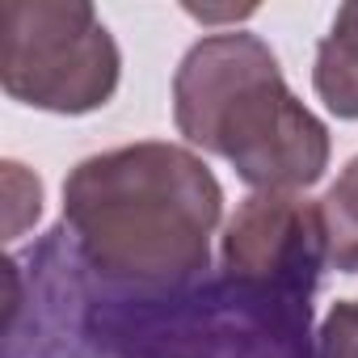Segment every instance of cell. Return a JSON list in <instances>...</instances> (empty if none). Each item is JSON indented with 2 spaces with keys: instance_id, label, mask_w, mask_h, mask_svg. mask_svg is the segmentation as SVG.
Here are the masks:
<instances>
[{
  "instance_id": "6da1fadb",
  "label": "cell",
  "mask_w": 358,
  "mask_h": 358,
  "mask_svg": "<svg viewBox=\"0 0 358 358\" xmlns=\"http://www.w3.org/2000/svg\"><path fill=\"white\" fill-rule=\"evenodd\" d=\"M224 190L194 148L143 139L85 156L64 182V224L89 270L131 287H182L211 266Z\"/></svg>"
},
{
  "instance_id": "7a4b0ae2",
  "label": "cell",
  "mask_w": 358,
  "mask_h": 358,
  "mask_svg": "<svg viewBox=\"0 0 358 358\" xmlns=\"http://www.w3.org/2000/svg\"><path fill=\"white\" fill-rule=\"evenodd\" d=\"M173 122L245 186L299 194L329 169V127L287 89L274 51L245 30L199 38L173 72Z\"/></svg>"
},
{
  "instance_id": "3957f363",
  "label": "cell",
  "mask_w": 358,
  "mask_h": 358,
  "mask_svg": "<svg viewBox=\"0 0 358 358\" xmlns=\"http://www.w3.org/2000/svg\"><path fill=\"white\" fill-rule=\"evenodd\" d=\"M122 55L89 0L0 5V89L47 114H93L118 93Z\"/></svg>"
},
{
  "instance_id": "277c9868",
  "label": "cell",
  "mask_w": 358,
  "mask_h": 358,
  "mask_svg": "<svg viewBox=\"0 0 358 358\" xmlns=\"http://www.w3.org/2000/svg\"><path fill=\"white\" fill-rule=\"evenodd\" d=\"M329 262L320 203L303 194L257 190L224 224V278L262 303L308 308Z\"/></svg>"
},
{
  "instance_id": "5b68a950",
  "label": "cell",
  "mask_w": 358,
  "mask_h": 358,
  "mask_svg": "<svg viewBox=\"0 0 358 358\" xmlns=\"http://www.w3.org/2000/svg\"><path fill=\"white\" fill-rule=\"evenodd\" d=\"M312 89L329 114L358 122V0L337 9L329 34L316 43Z\"/></svg>"
},
{
  "instance_id": "8992f818",
  "label": "cell",
  "mask_w": 358,
  "mask_h": 358,
  "mask_svg": "<svg viewBox=\"0 0 358 358\" xmlns=\"http://www.w3.org/2000/svg\"><path fill=\"white\" fill-rule=\"evenodd\" d=\"M320 220H324V241H329V262L341 274H358V156L345 160L337 182L320 199Z\"/></svg>"
},
{
  "instance_id": "52a82bcc",
  "label": "cell",
  "mask_w": 358,
  "mask_h": 358,
  "mask_svg": "<svg viewBox=\"0 0 358 358\" xmlns=\"http://www.w3.org/2000/svg\"><path fill=\"white\" fill-rule=\"evenodd\" d=\"M316 358H358V299H337L329 308Z\"/></svg>"
}]
</instances>
